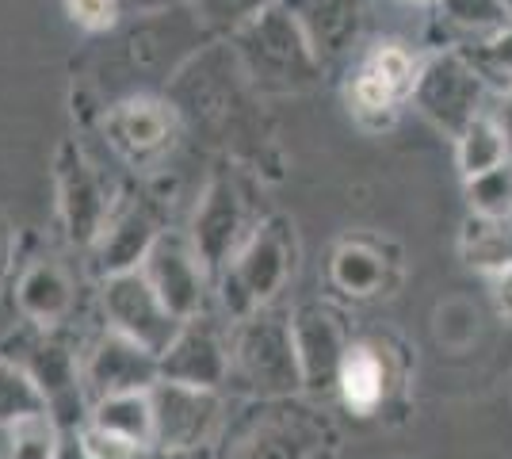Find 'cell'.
<instances>
[{"label":"cell","mask_w":512,"mask_h":459,"mask_svg":"<svg viewBox=\"0 0 512 459\" xmlns=\"http://www.w3.org/2000/svg\"><path fill=\"white\" fill-rule=\"evenodd\" d=\"M0 360L16 364L39 387V394L46 398V410L54 414L62 429H85L88 410H92L85 391V368L58 329L20 322L0 341Z\"/></svg>","instance_id":"7a4b0ae2"},{"label":"cell","mask_w":512,"mask_h":459,"mask_svg":"<svg viewBox=\"0 0 512 459\" xmlns=\"http://www.w3.org/2000/svg\"><path fill=\"white\" fill-rule=\"evenodd\" d=\"M440 8L463 31H486V35H493V31H501L509 23V12H505L501 0H440Z\"/></svg>","instance_id":"83f0119b"},{"label":"cell","mask_w":512,"mask_h":459,"mask_svg":"<svg viewBox=\"0 0 512 459\" xmlns=\"http://www.w3.org/2000/svg\"><path fill=\"white\" fill-rule=\"evenodd\" d=\"M12 264H16V230L0 215V284L12 276Z\"/></svg>","instance_id":"836d02e7"},{"label":"cell","mask_w":512,"mask_h":459,"mask_svg":"<svg viewBox=\"0 0 512 459\" xmlns=\"http://www.w3.org/2000/svg\"><path fill=\"white\" fill-rule=\"evenodd\" d=\"M291 333H295V352H299L302 387L306 391H337L344 352L352 345L344 318L329 303H302L291 310Z\"/></svg>","instance_id":"4fadbf2b"},{"label":"cell","mask_w":512,"mask_h":459,"mask_svg":"<svg viewBox=\"0 0 512 459\" xmlns=\"http://www.w3.org/2000/svg\"><path fill=\"white\" fill-rule=\"evenodd\" d=\"M153 383H161V360L150 349H142L138 341L115 333V329H107L104 337L92 345V352H88L85 360L88 402L111 398V394L150 391Z\"/></svg>","instance_id":"e0dca14e"},{"label":"cell","mask_w":512,"mask_h":459,"mask_svg":"<svg viewBox=\"0 0 512 459\" xmlns=\"http://www.w3.org/2000/svg\"><path fill=\"white\" fill-rule=\"evenodd\" d=\"M165 234V219L161 207L153 199L142 196H123L115 199L111 215H107L100 238L92 241V268L100 276H119V272H134L150 257L157 238Z\"/></svg>","instance_id":"8fae6325"},{"label":"cell","mask_w":512,"mask_h":459,"mask_svg":"<svg viewBox=\"0 0 512 459\" xmlns=\"http://www.w3.org/2000/svg\"><path fill=\"white\" fill-rule=\"evenodd\" d=\"M230 372H234L230 345L207 314L184 322L169 352L161 356V379L180 383V387H195V391H222Z\"/></svg>","instance_id":"5bb4252c"},{"label":"cell","mask_w":512,"mask_h":459,"mask_svg":"<svg viewBox=\"0 0 512 459\" xmlns=\"http://www.w3.org/2000/svg\"><path fill=\"white\" fill-rule=\"evenodd\" d=\"M505 4V12H509V20H512V0H501Z\"/></svg>","instance_id":"8d00e7d4"},{"label":"cell","mask_w":512,"mask_h":459,"mask_svg":"<svg viewBox=\"0 0 512 459\" xmlns=\"http://www.w3.org/2000/svg\"><path fill=\"white\" fill-rule=\"evenodd\" d=\"M12 306L23 322L43 329H58L73 310L77 287L73 276L58 257L50 253H35V257H20L12 264Z\"/></svg>","instance_id":"2e32d148"},{"label":"cell","mask_w":512,"mask_h":459,"mask_svg":"<svg viewBox=\"0 0 512 459\" xmlns=\"http://www.w3.org/2000/svg\"><path fill=\"white\" fill-rule=\"evenodd\" d=\"M100 127H104L107 146L134 169H150L161 157H169L180 131L176 111L153 96H127L111 104Z\"/></svg>","instance_id":"9c48e42d"},{"label":"cell","mask_w":512,"mask_h":459,"mask_svg":"<svg viewBox=\"0 0 512 459\" xmlns=\"http://www.w3.org/2000/svg\"><path fill=\"white\" fill-rule=\"evenodd\" d=\"M329 440V429L306 410H272L237 433L226 459H321Z\"/></svg>","instance_id":"9a60e30c"},{"label":"cell","mask_w":512,"mask_h":459,"mask_svg":"<svg viewBox=\"0 0 512 459\" xmlns=\"http://www.w3.org/2000/svg\"><path fill=\"white\" fill-rule=\"evenodd\" d=\"M54 459H92V452H88V444H85V433H81V429H65Z\"/></svg>","instance_id":"e575fe53"},{"label":"cell","mask_w":512,"mask_h":459,"mask_svg":"<svg viewBox=\"0 0 512 459\" xmlns=\"http://www.w3.org/2000/svg\"><path fill=\"white\" fill-rule=\"evenodd\" d=\"M467 207L474 219H512V161L467 180Z\"/></svg>","instance_id":"484cf974"},{"label":"cell","mask_w":512,"mask_h":459,"mask_svg":"<svg viewBox=\"0 0 512 459\" xmlns=\"http://www.w3.org/2000/svg\"><path fill=\"white\" fill-rule=\"evenodd\" d=\"M211 4V12L214 16H222V20H230V23H249L256 16V12H264L268 4H276V0H207Z\"/></svg>","instance_id":"1f68e13d"},{"label":"cell","mask_w":512,"mask_h":459,"mask_svg":"<svg viewBox=\"0 0 512 459\" xmlns=\"http://www.w3.org/2000/svg\"><path fill=\"white\" fill-rule=\"evenodd\" d=\"M413 104L436 131L459 138L478 115H486L482 111V104H486V73L474 66L470 54L444 50V54L428 58L421 66L417 85H413Z\"/></svg>","instance_id":"5b68a950"},{"label":"cell","mask_w":512,"mask_h":459,"mask_svg":"<svg viewBox=\"0 0 512 459\" xmlns=\"http://www.w3.org/2000/svg\"><path fill=\"white\" fill-rule=\"evenodd\" d=\"M390 268L394 261H386L383 245H375L371 238H344L329 257V284L348 299H375L386 295L394 280Z\"/></svg>","instance_id":"ffe728a7"},{"label":"cell","mask_w":512,"mask_h":459,"mask_svg":"<svg viewBox=\"0 0 512 459\" xmlns=\"http://www.w3.org/2000/svg\"><path fill=\"white\" fill-rule=\"evenodd\" d=\"M142 276L150 280L153 291L161 295V303L169 306L180 322H192L199 314H207V295L214 287V276L207 272V264L199 261L188 234L165 230L150 249V257L142 261Z\"/></svg>","instance_id":"30bf717a"},{"label":"cell","mask_w":512,"mask_h":459,"mask_svg":"<svg viewBox=\"0 0 512 459\" xmlns=\"http://www.w3.org/2000/svg\"><path fill=\"white\" fill-rule=\"evenodd\" d=\"M490 295H493L497 314L512 322V268H509V272H497V276H490Z\"/></svg>","instance_id":"d6a6232c"},{"label":"cell","mask_w":512,"mask_h":459,"mask_svg":"<svg viewBox=\"0 0 512 459\" xmlns=\"http://www.w3.org/2000/svg\"><path fill=\"white\" fill-rule=\"evenodd\" d=\"M363 69H371L375 77H383L386 85L394 88L402 100L406 96H413V85H417V73H421V66H417V58L409 54L402 43H375L367 54H363Z\"/></svg>","instance_id":"4316f807"},{"label":"cell","mask_w":512,"mask_h":459,"mask_svg":"<svg viewBox=\"0 0 512 459\" xmlns=\"http://www.w3.org/2000/svg\"><path fill=\"white\" fill-rule=\"evenodd\" d=\"M295 257H299L295 226L279 219V215L260 222L245 238V245L234 253V261L214 276V287H218V299L226 306V314L245 322L256 310L276 303V295L295 276Z\"/></svg>","instance_id":"6da1fadb"},{"label":"cell","mask_w":512,"mask_h":459,"mask_svg":"<svg viewBox=\"0 0 512 459\" xmlns=\"http://www.w3.org/2000/svg\"><path fill=\"white\" fill-rule=\"evenodd\" d=\"M237 54L256 81L268 88H310L325 66L287 0L268 4L237 27Z\"/></svg>","instance_id":"3957f363"},{"label":"cell","mask_w":512,"mask_h":459,"mask_svg":"<svg viewBox=\"0 0 512 459\" xmlns=\"http://www.w3.org/2000/svg\"><path fill=\"white\" fill-rule=\"evenodd\" d=\"M54 188H58V219L65 241L77 249H92L115 199H107L104 180L77 142H62L54 153Z\"/></svg>","instance_id":"52a82bcc"},{"label":"cell","mask_w":512,"mask_h":459,"mask_svg":"<svg viewBox=\"0 0 512 459\" xmlns=\"http://www.w3.org/2000/svg\"><path fill=\"white\" fill-rule=\"evenodd\" d=\"M85 433V444L92 459H153L157 452L153 448H138V444H127V440H115L107 433H96V429H81Z\"/></svg>","instance_id":"4dcf8cb0"},{"label":"cell","mask_w":512,"mask_h":459,"mask_svg":"<svg viewBox=\"0 0 512 459\" xmlns=\"http://www.w3.org/2000/svg\"><path fill=\"white\" fill-rule=\"evenodd\" d=\"M100 303H104L107 329H115V333H123L130 341H138L157 360L169 352V345L176 341L180 326H184L169 306L161 303V295L142 276V268L107 276L104 291H100Z\"/></svg>","instance_id":"8992f818"},{"label":"cell","mask_w":512,"mask_h":459,"mask_svg":"<svg viewBox=\"0 0 512 459\" xmlns=\"http://www.w3.org/2000/svg\"><path fill=\"white\" fill-rule=\"evenodd\" d=\"M470 58H474V66L482 69L486 77H501V81L512 85V20L501 31L486 35V43L478 46Z\"/></svg>","instance_id":"f1b7e54d"},{"label":"cell","mask_w":512,"mask_h":459,"mask_svg":"<svg viewBox=\"0 0 512 459\" xmlns=\"http://www.w3.org/2000/svg\"><path fill=\"white\" fill-rule=\"evenodd\" d=\"M65 16L77 23L81 31H107L119 20V0H62Z\"/></svg>","instance_id":"f546056e"},{"label":"cell","mask_w":512,"mask_h":459,"mask_svg":"<svg viewBox=\"0 0 512 459\" xmlns=\"http://www.w3.org/2000/svg\"><path fill=\"white\" fill-rule=\"evenodd\" d=\"M455 157H459L463 180H470V176H482L490 169H501L505 161H512V146L509 138L501 134V127L490 119V111H486L455 138Z\"/></svg>","instance_id":"603a6c76"},{"label":"cell","mask_w":512,"mask_h":459,"mask_svg":"<svg viewBox=\"0 0 512 459\" xmlns=\"http://www.w3.org/2000/svg\"><path fill=\"white\" fill-rule=\"evenodd\" d=\"M88 429L107 433V437H115V440H127V444H138V448H153L150 391L96 398L92 410H88Z\"/></svg>","instance_id":"44dd1931"},{"label":"cell","mask_w":512,"mask_h":459,"mask_svg":"<svg viewBox=\"0 0 512 459\" xmlns=\"http://www.w3.org/2000/svg\"><path fill=\"white\" fill-rule=\"evenodd\" d=\"M230 364H234L237 383L264 398H287L302 387L299 352H295V333H291V314L283 310H256L253 318L237 322L234 341H230Z\"/></svg>","instance_id":"277c9868"},{"label":"cell","mask_w":512,"mask_h":459,"mask_svg":"<svg viewBox=\"0 0 512 459\" xmlns=\"http://www.w3.org/2000/svg\"><path fill=\"white\" fill-rule=\"evenodd\" d=\"M35 414H50L39 387L16 364L0 360V429H12V425H20Z\"/></svg>","instance_id":"cb8c5ba5"},{"label":"cell","mask_w":512,"mask_h":459,"mask_svg":"<svg viewBox=\"0 0 512 459\" xmlns=\"http://www.w3.org/2000/svg\"><path fill=\"white\" fill-rule=\"evenodd\" d=\"M253 230H245V199L241 188L226 173L211 176V184L203 188V196L192 211L188 241L195 245L199 261L207 264V272L218 276L226 264L234 261V253L245 245Z\"/></svg>","instance_id":"7c38bea8"},{"label":"cell","mask_w":512,"mask_h":459,"mask_svg":"<svg viewBox=\"0 0 512 459\" xmlns=\"http://www.w3.org/2000/svg\"><path fill=\"white\" fill-rule=\"evenodd\" d=\"M321 62L341 58L360 35V0H287Z\"/></svg>","instance_id":"d6986e66"},{"label":"cell","mask_w":512,"mask_h":459,"mask_svg":"<svg viewBox=\"0 0 512 459\" xmlns=\"http://www.w3.org/2000/svg\"><path fill=\"white\" fill-rule=\"evenodd\" d=\"M62 425L54 414H35L8 429V444H4V459H54L58 444H62Z\"/></svg>","instance_id":"d4e9b609"},{"label":"cell","mask_w":512,"mask_h":459,"mask_svg":"<svg viewBox=\"0 0 512 459\" xmlns=\"http://www.w3.org/2000/svg\"><path fill=\"white\" fill-rule=\"evenodd\" d=\"M463 261L486 276L509 272L512 268V219H467L463 230Z\"/></svg>","instance_id":"7402d4cb"},{"label":"cell","mask_w":512,"mask_h":459,"mask_svg":"<svg viewBox=\"0 0 512 459\" xmlns=\"http://www.w3.org/2000/svg\"><path fill=\"white\" fill-rule=\"evenodd\" d=\"M394 356L379 341H352L344 352L341 375H337V394L356 417H371L386 406L394 391Z\"/></svg>","instance_id":"ac0fdd59"},{"label":"cell","mask_w":512,"mask_h":459,"mask_svg":"<svg viewBox=\"0 0 512 459\" xmlns=\"http://www.w3.org/2000/svg\"><path fill=\"white\" fill-rule=\"evenodd\" d=\"M153 452L161 456H184L203 448L218 429L222 398L218 391H195L180 383H153Z\"/></svg>","instance_id":"ba28073f"},{"label":"cell","mask_w":512,"mask_h":459,"mask_svg":"<svg viewBox=\"0 0 512 459\" xmlns=\"http://www.w3.org/2000/svg\"><path fill=\"white\" fill-rule=\"evenodd\" d=\"M490 119L501 127V134L509 138V146H512V85L493 100V108H490Z\"/></svg>","instance_id":"d590c367"}]
</instances>
